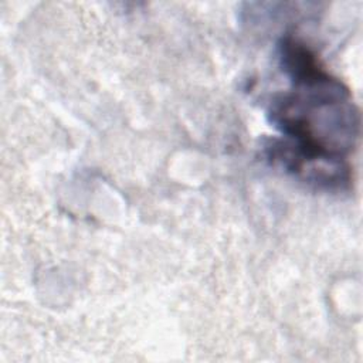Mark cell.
<instances>
[{
  "label": "cell",
  "mask_w": 363,
  "mask_h": 363,
  "mask_svg": "<svg viewBox=\"0 0 363 363\" xmlns=\"http://www.w3.org/2000/svg\"><path fill=\"white\" fill-rule=\"evenodd\" d=\"M279 61L291 88L271 99V125L308 152L346 159L360 133V115L349 88L291 35L279 43Z\"/></svg>",
  "instance_id": "1"
},
{
  "label": "cell",
  "mask_w": 363,
  "mask_h": 363,
  "mask_svg": "<svg viewBox=\"0 0 363 363\" xmlns=\"http://www.w3.org/2000/svg\"><path fill=\"white\" fill-rule=\"evenodd\" d=\"M262 152L274 167L312 187L339 191L350 186L352 172L343 157L308 152L284 136L268 139L262 146Z\"/></svg>",
  "instance_id": "2"
}]
</instances>
